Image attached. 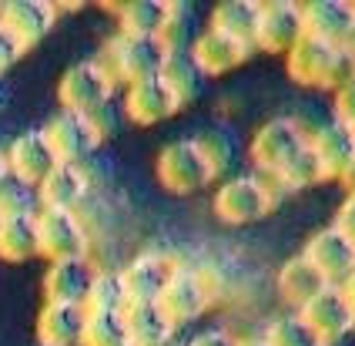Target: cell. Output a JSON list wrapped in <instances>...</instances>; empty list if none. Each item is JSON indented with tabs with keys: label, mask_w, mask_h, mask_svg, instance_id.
<instances>
[{
	"label": "cell",
	"mask_w": 355,
	"mask_h": 346,
	"mask_svg": "<svg viewBox=\"0 0 355 346\" xmlns=\"http://www.w3.org/2000/svg\"><path fill=\"white\" fill-rule=\"evenodd\" d=\"M98 61L111 74V81L128 88V84L158 78L164 61H168V51L161 47L158 38H131V34L114 31V38L104 44Z\"/></svg>",
	"instance_id": "2"
},
{
	"label": "cell",
	"mask_w": 355,
	"mask_h": 346,
	"mask_svg": "<svg viewBox=\"0 0 355 346\" xmlns=\"http://www.w3.org/2000/svg\"><path fill=\"white\" fill-rule=\"evenodd\" d=\"M181 346H184V343H181Z\"/></svg>",
	"instance_id": "45"
},
{
	"label": "cell",
	"mask_w": 355,
	"mask_h": 346,
	"mask_svg": "<svg viewBox=\"0 0 355 346\" xmlns=\"http://www.w3.org/2000/svg\"><path fill=\"white\" fill-rule=\"evenodd\" d=\"M111 94H114V81H111V74L104 71V64L98 58L71 64L58 81L60 111L84 115V118L87 115H98L101 108H107Z\"/></svg>",
	"instance_id": "5"
},
{
	"label": "cell",
	"mask_w": 355,
	"mask_h": 346,
	"mask_svg": "<svg viewBox=\"0 0 355 346\" xmlns=\"http://www.w3.org/2000/svg\"><path fill=\"white\" fill-rule=\"evenodd\" d=\"M40 256L37 249V215H7L0 219V259L27 263Z\"/></svg>",
	"instance_id": "26"
},
{
	"label": "cell",
	"mask_w": 355,
	"mask_h": 346,
	"mask_svg": "<svg viewBox=\"0 0 355 346\" xmlns=\"http://www.w3.org/2000/svg\"><path fill=\"white\" fill-rule=\"evenodd\" d=\"M329 225H332L336 232H342V236L355 245V199H349V195H345V199L338 202L336 215H332V222H329Z\"/></svg>",
	"instance_id": "38"
},
{
	"label": "cell",
	"mask_w": 355,
	"mask_h": 346,
	"mask_svg": "<svg viewBox=\"0 0 355 346\" xmlns=\"http://www.w3.org/2000/svg\"><path fill=\"white\" fill-rule=\"evenodd\" d=\"M252 54H255L252 47L225 38V34H218L211 27H201L195 34V41H191V47H188V58H191V64L201 71L205 81H208V78H221V74H232V71L241 67Z\"/></svg>",
	"instance_id": "15"
},
{
	"label": "cell",
	"mask_w": 355,
	"mask_h": 346,
	"mask_svg": "<svg viewBox=\"0 0 355 346\" xmlns=\"http://www.w3.org/2000/svg\"><path fill=\"white\" fill-rule=\"evenodd\" d=\"M198 31L201 27H195V14H191L188 3H168V17H164L158 41L168 54H188Z\"/></svg>",
	"instance_id": "31"
},
{
	"label": "cell",
	"mask_w": 355,
	"mask_h": 346,
	"mask_svg": "<svg viewBox=\"0 0 355 346\" xmlns=\"http://www.w3.org/2000/svg\"><path fill=\"white\" fill-rule=\"evenodd\" d=\"M302 27L315 41H325L332 47H349L355 41L352 0H309V3H302Z\"/></svg>",
	"instance_id": "12"
},
{
	"label": "cell",
	"mask_w": 355,
	"mask_h": 346,
	"mask_svg": "<svg viewBox=\"0 0 355 346\" xmlns=\"http://www.w3.org/2000/svg\"><path fill=\"white\" fill-rule=\"evenodd\" d=\"M87 309L71 303H44L37 313V343L40 346H80Z\"/></svg>",
	"instance_id": "22"
},
{
	"label": "cell",
	"mask_w": 355,
	"mask_h": 346,
	"mask_svg": "<svg viewBox=\"0 0 355 346\" xmlns=\"http://www.w3.org/2000/svg\"><path fill=\"white\" fill-rule=\"evenodd\" d=\"M258 14H261V3L258 0H221L215 10H211V17H208V27L255 51Z\"/></svg>",
	"instance_id": "25"
},
{
	"label": "cell",
	"mask_w": 355,
	"mask_h": 346,
	"mask_svg": "<svg viewBox=\"0 0 355 346\" xmlns=\"http://www.w3.org/2000/svg\"><path fill=\"white\" fill-rule=\"evenodd\" d=\"M302 34H305V27H302V3H295V0L261 3L258 27H255V51L285 58L302 41Z\"/></svg>",
	"instance_id": "9"
},
{
	"label": "cell",
	"mask_w": 355,
	"mask_h": 346,
	"mask_svg": "<svg viewBox=\"0 0 355 346\" xmlns=\"http://www.w3.org/2000/svg\"><path fill=\"white\" fill-rule=\"evenodd\" d=\"M58 24V7L51 0H3L0 3V27L27 51L51 34Z\"/></svg>",
	"instance_id": "13"
},
{
	"label": "cell",
	"mask_w": 355,
	"mask_h": 346,
	"mask_svg": "<svg viewBox=\"0 0 355 346\" xmlns=\"http://www.w3.org/2000/svg\"><path fill=\"white\" fill-rule=\"evenodd\" d=\"M158 306L161 313L175 323V329L184 323H195V320H201L211 309V286H208V279L198 269L178 265L175 276L168 279L164 293H161Z\"/></svg>",
	"instance_id": "7"
},
{
	"label": "cell",
	"mask_w": 355,
	"mask_h": 346,
	"mask_svg": "<svg viewBox=\"0 0 355 346\" xmlns=\"http://www.w3.org/2000/svg\"><path fill=\"white\" fill-rule=\"evenodd\" d=\"M338 289H342V296L349 299V306H352V313H355V269H352V276H349L345 283L338 286Z\"/></svg>",
	"instance_id": "41"
},
{
	"label": "cell",
	"mask_w": 355,
	"mask_h": 346,
	"mask_svg": "<svg viewBox=\"0 0 355 346\" xmlns=\"http://www.w3.org/2000/svg\"><path fill=\"white\" fill-rule=\"evenodd\" d=\"M91 195V179L84 172V165L58 162L51 168V175L37 185L40 208H58V212H78L84 199Z\"/></svg>",
	"instance_id": "20"
},
{
	"label": "cell",
	"mask_w": 355,
	"mask_h": 346,
	"mask_svg": "<svg viewBox=\"0 0 355 346\" xmlns=\"http://www.w3.org/2000/svg\"><path fill=\"white\" fill-rule=\"evenodd\" d=\"M3 155H7V172H10L14 179H20V182L34 185V188H37V185L51 175V168L58 165V155H54V148L44 138L40 128H31V131L17 135L14 142L7 145Z\"/></svg>",
	"instance_id": "16"
},
{
	"label": "cell",
	"mask_w": 355,
	"mask_h": 346,
	"mask_svg": "<svg viewBox=\"0 0 355 346\" xmlns=\"http://www.w3.org/2000/svg\"><path fill=\"white\" fill-rule=\"evenodd\" d=\"M305 145H309V124L295 115H275V118H268L255 128V135L248 142V162L258 175L272 179Z\"/></svg>",
	"instance_id": "3"
},
{
	"label": "cell",
	"mask_w": 355,
	"mask_h": 346,
	"mask_svg": "<svg viewBox=\"0 0 355 346\" xmlns=\"http://www.w3.org/2000/svg\"><path fill=\"white\" fill-rule=\"evenodd\" d=\"M332 122L355 128V78L342 84L338 91H332Z\"/></svg>",
	"instance_id": "36"
},
{
	"label": "cell",
	"mask_w": 355,
	"mask_h": 346,
	"mask_svg": "<svg viewBox=\"0 0 355 346\" xmlns=\"http://www.w3.org/2000/svg\"><path fill=\"white\" fill-rule=\"evenodd\" d=\"M37 249L47 263L58 259H91V232L78 212L40 208L37 212Z\"/></svg>",
	"instance_id": "6"
},
{
	"label": "cell",
	"mask_w": 355,
	"mask_h": 346,
	"mask_svg": "<svg viewBox=\"0 0 355 346\" xmlns=\"http://www.w3.org/2000/svg\"><path fill=\"white\" fill-rule=\"evenodd\" d=\"M184 346H241V336L225 329V326H208V329L195 333Z\"/></svg>",
	"instance_id": "37"
},
{
	"label": "cell",
	"mask_w": 355,
	"mask_h": 346,
	"mask_svg": "<svg viewBox=\"0 0 355 346\" xmlns=\"http://www.w3.org/2000/svg\"><path fill=\"white\" fill-rule=\"evenodd\" d=\"M261 340H265V346H322L315 340V333L302 323L298 313H282V316H275L272 323L265 326Z\"/></svg>",
	"instance_id": "33"
},
{
	"label": "cell",
	"mask_w": 355,
	"mask_h": 346,
	"mask_svg": "<svg viewBox=\"0 0 355 346\" xmlns=\"http://www.w3.org/2000/svg\"><path fill=\"white\" fill-rule=\"evenodd\" d=\"M302 256L315 265L318 276L329 286H342L355 269V245L349 242L342 232H336L332 225L312 232L305 249H302Z\"/></svg>",
	"instance_id": "14"
},
{
	"label": "cell",
	"mask_w": 355,
	"mask_h": 346,
	"mask_svg": "<svg viewBox=\"0 0 355 346\" xmlns=\"http://www.w3.org/2000/svg\"><path fill=\"white\" fill-rule=\"evenodd\" d=\"M94 272H98V265L91 259H58V263H47V272H44V303L84 306L87 289L94 283Z\"/></svg>",
	"instance_id": "19"
},
{
	"label": "cell",
	"mask_w": 355,
	"mask_h": 346,
	"mask_svg": "<svg viewBox=\"0 0 355 346\" xmlns=\"http://www.w3.org/2000/svg\"><path fill=\"white\" fill-rule=\"evenodd\" d=\"M191 138H195L201 158H205V165L211 168V175H215V182H218V179L225 175L228 162L235 158V145H232V138H228L225 131H218V128L198 131V135H191Z\"/></svg>",
	"instance_id": "35"
},
{
	"label": "cell",
	"mask_w": 355,
	"mask_h": 346,
	"mask_svg": "<svg viewBox=\"0 0 355 346\" xmlns=\"http://www.w3.org/2000/svg\"><path fill=\"white\" fill-rule=\"evenodd\" d=\"M124 306H128V293H124L121 269H98L94 283L87 289L84 309L87 313H124Z\"/></svg>",
	"instance_id": "30"
},
{
	"label": "cell",
	"mask_w": 355,
	"mask_h": 346,
	"mask_svg": "<svg viewBox=\"0 0 355 346\" xmlns=\"http://www.w3.org/2000/svg\"><path fill=\"white\" fill-rule=\"evenodd\" d=\"M278 185L258 172L221 179L211 195V212L225 225H255L278 205Z\"/></svg>",
	"instance_id": "1"
},
{
	"label": "cell",
	"mask_w": 355,
	"mask_h": 346,
	"mask_svg": "<svg viewBox=\"0 0 355 346\" xmlns=\"http://www.w3.org/2000/svg\"><path fill=\"white\" fill-rule=\"evenodd\" d=\"M114 17H118V34L158 38L168 17V0H131L114 7Z\"/></svg>",
	"instance_id": "27"
},
{
	"label": "cell",
	"mask_w": 355,
	"mask_h": 346,
	"mask_svg": "<svg viewBox=\"0 0 355 346\" xmlns=\"http://www.w3.org/2000/svg\"><path fill=\"white\" fill-rule=\"evenodd\" d=\"M158 78L164 81V88L171 91V98L178 101V108H188V104L198 101L201 91H205V78H201V71L191 64L188 54H168V61H164Z\"/></svg>",
	"instance_id": "29"
},
{
	"label": "cell",
	"mask_w": 355,
	"mask_h": 346,
	"mask_svg": "<svg viewBox=\"0 0 355 346\" xmlns=\"http://www.w3.org/2000/svg\"><path fill=\"white\" fill-rule=\"evenodd\" d=\"M272 182L278 185V192H302V188H312V185L329 182V175H325V168H322V162H318L315 148L305 145V148H298L295 155L272 175Z\"/></svg>",
	"instance_id": "28"
},
{
	"label": "cell",
	"mask_w": 355,
	"mask_h": 346,
	"mask_svg": "<svg viewBox=\"0 0 355 346\" xmlns=\"http://www.w3.org/2000/svg\"><path fill=\"white\" fill-rule=\"evenodd\" d=\"M178 101L171 98V91L164 88L161 78H148V81L128 84L124 88V118L138 128H155V124L175 118Z\"/></svg>",
	"instance_id": "17"
},
{
	"label": "cell",
	"mask_w": 355,
	"mask_h": 346,
	"mask_svg": "<svg viewBox=\"0 0 355 346\" xmlns=\"http://www.w3.org/2000/svg\"><path fill=\"white\" fill-rule=\"evenodd\" d=\"M349 131H352V142H355V128H349Z\"/></svg>",
	"instance_id": "44"
},
{
	"label": "cell",
	"mask_w": 355,
	"mask_h": 346,
	"mask_svg": "<svg viewBox=\"0 0 355 346\" xmlns=\"http://www.w3.org/2000/svg\"><path fill=\"white\" fill-rule=\"evenodd\" d=\"M80 346H128L124 316L121 313H87Z\"/></svg>",
	"instance_id": "32"
},
{
	"label": "cell",
	"mask_w": 355,
	"mask_h": 346,
	"mask_svg": "<svg viewBox=\"0 0 355 346\" xmlns=\"http://www.w3.org/2000/svg\"><path fill=\"white\" fill-rule=\"evenodd\" d=\"M121 316H124L128 346H171L178 333L158 303H128Z\"/></svg>",
	"instance_id": "23"
},
{
	"label": "cell",
	"mask_w": 355,
	"mask_h": 346,
	"mask_svg": "<svg viewBox=\"0 0 355 346\" xmlns=\"http://www.w3.org/2000/svg\"><path fill=\"white\" fill-rule=\"evenodd\" d=\"M178 263L161 252V249H148L138 252L131 263L121 269V279H124V293H128V303H158L168 279L175 276Z\"/></svg>",
	"instance_id": "11"
},
{
	"label": "cell",
	"mask_w": 355,
	"mask_h": 346,
	"mask_svg": "<svg viewBox=\"0 0 355 346\" xmlns=\"http://www.w3.org/2000/svg\"><path fill=\"white\" fill-rule=\"evenodd\" d=\"M155 179H158V185L168 195H178V199L198 195L201 188L215 185V175L205 165L191 135L188 138H175V142H168L161 148L158 158H155Z\"/></svg>",
	"instance_id": "4"
},
{
	"label": "cell",
	"mask_w": 355,
	"mask_h": 346,
	"mask_svg": "<svg viewBox=\"0 0 355 346\" xmlns=\"http://www.w3.org/2000/svg\"><path fill=\"white\" fill-rule=\"evenodd\" d=\"M325 286H329V283L318 276V269L309 263L302 252H298V256H292V259H285V263L278 265V272H275L278 296H282V303L288 306L292 313H298V309L309 303V299H315Z\"/></svg>",
	"instance_id": "21"
},
{
	"label": "cell",
	"mask_w": 355,
	"mask_h": 346,
	"mask_svg": "<svg viewBox=\"0 0 355 346\" xmlns=\"http://www.w3.org/2000/svg\"><path fill=\"white\" fill-rule=\"evenodd\" d=\"M241 346H265V340H261V336H245Z\"/></svg>",
	"instance_id": "42"
},
{
	"label": "cell",
	"mask_w": 355,
	"mask_h": 346,
	"mask_svg": "<svg viewBox=\"0 0 355 346\" xmlns=\"http://www.w3.org/2000/svg\"><path fill=\"white\" fill-rule=\"evenodd\" d=\"M309 145L315 148L318 162L325 168L329 182H336L338 175L355 162V142H352V131L345 124L338 122H325L318 128H309Z\"/></svg>",
	"instance_id": "24"
},
{
	"label": "cell",
	"mask_w": 355,
	"mask_h": 346,
	"mask_svg": "<svg viewBox=\"0 0 355 346\" xmlns=\"http://www.w3.org/2000/svg\"><path fill=\"white\" fill-rule=\"evenodd\" d=\"M20 54H24V47H20V44L14 41V38H10V34L3 31V27H0V74H3V71H7L10 64L17 61Z\"/></svg>",
	"instance_id": "39"
},
{
	"label": "cell",
	"mask_w": 355,
	"mask_h": 346,
	"mask_svg": "<svg viewBox=\"0 0 355 346\" xmlns=\"http://www.w3.org/2000/svg\"><path fill=\"white\" fill-rule=\"evenodd\" d=\"M298 316H302V323L315 333V340L322 346L342 343L355 329V313L338 286H325L315 299H309L298 309Z\"/></svg>",
	"instance_id": "8"
},
{
	"label": "cell",
	"mask_w": 355,
	"mask_h": 346,
	"mask_svg": "<svg viewBox=\"0 0 355 346\" xmlns=\"http://www.w3.org/2000/svg\"><path fill=\"white\" fill-rule=\"evenodd\" d=\"M336 182L342 185V192H345V195H349V199H355V162L349 165V168H345V172H342V175H338Z\"/></svg>",
	"instance_id": "40"
},
{
	"label": "cell",
	"mask_w": 355,
	"mask_h": 346,
	"mask_svg": "<svg viewBox=\"0 0 355 346\" xmlns=\"http://www.w3.org/2000/svg\"><path fill=\"white\" fill-rule=\"evenodd\" d=\"M336 54H338V47L302 34V41L285 54V71H288V78L295 84H302V88H322V91H329V78H332Z\"/></svg>",
	"instance_id": "18"
},
{
	"label": "cell",
	"mask_w": 355,
	"mask_h": 346,
	"mask_svg": "<svg viewBox=\"0 0 355 346\" xmlns=\"http://www.w3.org/2000/svg\"><path fill=\"white\" fill-rule=\"evenodd\" d=\"M37 212H40L37 188L20 182V179H14L7 172L0 179V219H7V215H37Z\"/></svg>",
	"instance_id": "34"
},
{
	"label": "cell",
	"mask_w": 355,
	"mask_h": 346,
	"mask_svg": "<svg viewBox=\"0 0 355 346\" xmlns=\"http://www.w3.org/2000/svg\"><path fill=\"white\" fill-rule=\"evenodd\" d=\"M40 131L51 142L58 162H67V165H84V158L104 142L98 124L91 118H84V115H71V111H58Z\"/></svg>",
	"instance_id": "10"
},
{
	"label": "cell",
	"mask_w": 355,
	"mask_h": 346,
	"mask_svg": "<svg viewBox=\"0 0 355 346\" xmlns=\"http://www.w3.org/2000/svg\"><path fill=\"white\" fill-rule=\"evenodd\" d=\"M7 175V155H3V148H0V179Z\"/></svg>",
	"instance_id": "43"
}]
</instances>
